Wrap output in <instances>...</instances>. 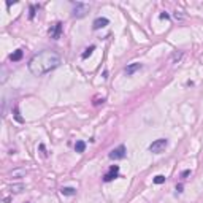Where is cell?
<instances>
[{"instance_id":"5bb4252c","label":"cell","mask_w":203,"mask_h":203,"mask_svg":"<svg viewBox=\"0 0 203 203\" xmlns=\"http://www.w3.org/2000/svg\"><path fill=\"white\" fill-rule=\"evenodd\" d=\"M94 49H95V46H94V45H92V46H89V48H87V49H86L84 52H83V54H81V59H87V57H89V56H90V54H92V51H94Z\"/></svg>"},{"instance_id":"8992f818","label":"cell","mask_w":203,"mask_h":203,"mask_svg":"<svg viewBox=\"0 0 203 203\" xmlns=\"http://www.w3.org/2000/svg\"><path fill=\"white\" fill-rule=\"evenodd\" d=\"M119 176V165H113L111 168L108 170V173L103 176V181L105 183H110V181H113Z\"/></svg>"},{"instance_id":"8fae6325","label":"cell","mask_w":203,"mask_h":203,"mask_svg":"<svg viewBox=\"0 0 203 203\" xmlns=\"http://www.w3.org/2000/svg\"><path fill=\"white\" fill-rule=\"evenodd\" d=\"M60 194L72 197V195H76V189H75V187H62V189H60Z\"/></svg>"},{"instance_id":"7a4b0ae2","label":"cell","mask_w":203,"mask_h":203,"mask_svg":"<svg viewBox=\"0 0 203 203\" xmlns=\"http://www.w3.org/2000/svg\"><path fill=\"white\" fill-rule=\"evenodd\" d=\"M90 10V6L87 3H83V2H76L73 3V11H72V16L76 18V19H81V18H84L87 13Z\"/></svg>"},{"instance_id":"7c38bea8","label":"cell","mask_w":203,"mask_h":203,"mask_svg":"<svg viewBox=\"0 0 203 203\" xmlns=\"http://www.w3.org/2000/svg\"><path fill=\"white\" fill-rule=\"evenodd\" d=\"M10 191L13 192V194H21L24 191V184L21 183V184H13L11 187H10Z\"/></svg>"},{"instance_id":"5b68a950","label":"cell","mask_w":203,"mask_h":203,"mask_svg":"<svg viewBox=\"0 0 203 203\" xmlns=\"http://www.w3.org/2000/svg\"><path fill=\"white\" fill-rule=\"evenodd\" d=\"M62 25H64V24H62L60 21H57L56 24H52V25L49 27V37H51L52 40H59V38H60V35H62V29H64Z\"/></svg>"},{"instance_id":"ac0fdd59","label":"cell","mask_w":203,"mask_h":203,"mask_svg":"<svg viewBox=\"0 0 203 203\" xmlns=\"http://www.w3.org/2000/svg\"><path fill=\"white\" fill-rule=\"evenodd\" d=\"M191 174V170H184L183 173H181V178H186V176H189Z\"/></svg>"},{"instance_id":"9c48e42d","label":"cell","mask_w":203,"mask_h":203,"mask_svg":"<svg viewBox=\"0 0 203 203\" xmlns=\"http://www.w3.org/2000/svg\"><path fill=\"white\" fill-rule=\"evenodd\" d=\"M141 68H143L141 64H138V62H134V64H130V65L125 67L124 72H125V75H127V76H132L135 72H138V70H141Z\"/></svg>"},{"instance_id":"277c9868","label":"cell","mask_w":203,"mask_h":203,"mask_svg":"<svg viewBox=\"0 0 203 203\" xmlns=\"http://www.w3.org/2000/svg\"><path fill=\"white\" fill-rule=\"evenodd\" d=\"M125 156H127V149H125L124 144H119L117 148H114L108 154V157L111 160H122V159H125Z\"/></svg>"},{"instance_id":"6da1fadb","label":"cell","mask_w":203,"mask_h":203,"mask_svg":"<svg viewBox=\"0 0 203 203\" xmlns=\"http://www.w3.org/2000/svg\"><path fill=\"white\" fill-rule=\"evenodd\" d=\"M62 64V57L59 52L52 49H45L38 54H35L29 60V72L33 76H45L51 73Z\"/></svg>"},{"instance_id":"ffe728a7","label":"cell","mask_w":203,"mask_h":203,"mask_svg":"<svg viewBox=\"0 0 203 203\" xmlns=\"http://www.w3.org/2000/svg\"><path fill=\"white\" fill-rule=\"evenodd\" d=\"M176 191H178V194L183 192V184H178V186H176Z\"/></svg>"},{"instance_id":"4fadbf2b","label":"cell","mask_w":203,"mask_h":203,"mask_svg":"<svg viewBox=\"0 0 203 203\" xmlns=\"http://www.w3.org/2000/svg\"><path fill=\"white\" fill-rule=\"evenodd\" d=\"M75 151H76V152H84V151H86V143H84V141H76Z\"/></svg>"},{"instance_id":"9a60e30c","label":"cell","mask_w":203,"mask_h":203,"mask_svg":"<svg viewBox=\"0 0 203 203\" xmlns=\"http://www.w3.org/2000/svg\"><path fill=\"white\" fill-rule=\"evenodd\" d=\"M165 179H167V178L164 176V174H157V176L154 178L152 181H154V184H164V183H165Z\"/></svg>"},{"instance_id":"52a82bcc","label":"cell","mask_w":203,"mask_h":203,"mask_svg":"<svg viewBox=\"0 0 203 203\" xmlns=\"http://www.w3.org/2000/svg\"><path fill=\"white\" fill-rule=\"evenodd\" d=\"M108 24H110V19L100 16V18H95V19H94L92 29H94V30H100V29H103V27H107Z\"/></svg>"},{"instance_id":"ba28073f","label":"cell","mask_w":203,"mask_h":203,"mask_svg":"<svg viewBox=\"0 0 203 203\" xmlns=\"http://www.w3.org/2000/svg\"><path fill=\"white\" fill-rule=\"evenodd\" d=\"M27 174V168H15L13 171L8 173V178L11 179H19V178H24Z\"/></svg>"},{"instance_id":"2e32d148","label":"cell","mask_w":203,"mask_h":203,"mask_svg":"<svg viewBox=\"0 0 203 203\" xmlns=\"http://www.w3.org/2000/svg\"><path fill=\"white\" fill-rule=\"evenodd\" d=\"M37 8H40L38 5H30V15H29V18H30V19H33V18H35V15H37Z\"/></svg>"},{"instance_id":"d6986e66","label":"cell","mask_w":203,"mask_h":203,"mask_svg":"<svg viewBox=\"0 0 203 203\" xmlns=\"http://www.w3.org/2000/svg\"><path fill=\"white\" fill-rule=\"evenodd\" d=\"M160 18H162V19H168V18H170V15H168V13H165V11H164L162 15H160Z\"/></svg>"},{"instance_id":"e0dca14e","label":"cell","mask_w":203,"mask_h":203,"mask_svg":"<svg viewBox=\"0 0 203 203\" xmlns=\"http://www.w3.org/2000/svg\"><path fill=\"white\" fill-rule=\"evenodd\" d=\"M6 78H8V76H6V68H5V67H2V83H5V81H6Z\"/></svg>"},{"instance_id":"30bf717a","label":"cell","mask_w":203,"mask_h":203,"mask_svg":"<svg viewBox=\"0 0 203 203\" xmlns=\"http://www.w3.org/2000/svg\"><path fill=\"white\" fill-rule=\"evenodd\" d=\"M22 56H24V51L22 49H16L13 54H10V60H13V62H18V60H21L22 59Z\"/></svg>"},{"instance_id":"3957f363","label":"cell","mask_w":203,"mask_h":203,"mask_svg":"<svg viewBox=\"0 0 203 203\" xmlns=\"http://www.w3.org/2000/svg\"><path fill=\"white\" fill-rule=\"evenodd\" d=\"M167 146H168V140L167 138H159V140H154V141L149 144L148 149L152 154H162L167 149Z\"/></svg>"}]
</instances>
